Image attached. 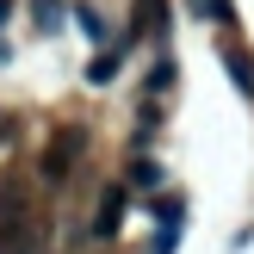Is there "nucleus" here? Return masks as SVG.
I'll return each instance as SVG.
<instances>
[{
  "instance_id": "obj_1",
  "label": "nucleus",
  "mask_w": 254,
  "mask_h": 254,
  "mask_svg": "<svg viewBox=\"0 0 254 254\" xmlns=\"http://www.w3.org/2000/svg\"><path fill=\"white\" fill-rule=\"evenodd\" d=\"M81 149H87V136L74 130V124H62V130H56V136L44 143V155H37V180H44L50 192H56V186L68 180V168L81 161Z\"/></svg>"
},
{
  "instance_id": "obj_2",
  "label": "nucleus",
  "mask_w": 254,
  "mask_h": 254,
  "mask_svg": "<svg viewBox=\"0 0 254 254\" xmlns=\"http://www.w3.org/2000/svg\"><path fill=\"white\" fill-rule=\"evenodd\" d=\"M25 12H31L37 37H62V25H68V6L62 0H25Z\"/></svg>"
},
{
  "instance_id": "obj_3",
  "label": "nucleus",
  "mask_w": 254,
  "mask_h": 254,
  "mask_svg": "<svg viewBox=\"0 0 254 254\" xmlns=\"http://www.w3.org/2000/svg\"><path fill=\"white\" fill-rule=\"evenodd\" d=\"M217 56H223V68L236 74V87H242V93L254 99V56H248L242 44H230V37H223V44H217Z\"/></svg>"
},
{
  "instance_id": "obj_4",
  "label": "nucleus",
  "mask_w": 254,
  "mask_h": 254,
  "mask_svg": "<svg viewBox=\"0 0 254 254\" xmlns=\"http://www.w3.org/2000/svg\"><path fill=\"white\" fill-rule=\"evenodd\" d=\"M161 25H168V0H136V25H130V37H161Z\"/></svg>"
},
{
  "instance_id": "obj_5",
  "label": "nucleus",
  "mask_w": 254,
  "mask_h": 254,
  "mask_svg": "<svg viewBox=\"0 0 254 254\" xmlns=\"http://www.w3.org/2000/svg\"><path fill=\"white\" fill-rule=\"evenodd\" d=\"M118 211H124V186H112V192L99 198V217H93V236H99V242L118 236Z\"/></svg>"
},
{
  "instance_id": "obj_6",
  "label": "nucleus",
  "mask_w": 254,
  "mask_h": 254,
  "mask_svg": "<svg viewBox=\"0 0 254 254\" xmlns=\"http://www.w3.org/2000/svg\"><path fill=\"white\" fill-rule=\"evenodd\" d=\"M118 62H124V50H99V56H93V68H87V81H93V87H112Z\"/></svg>"
},
{
  "instance_id": "obj_7",
  "label": "nucleus",
  "mask_w": 254,
  "mask_h": 254,
  "mask_svg": "<svg viewBox=\"0 0 254 254\" xmlns=\"http://www.w3.org/2000/svg\"><path fill=\"white\" fill-rule=\"evenodd\" d=\"M174 81H180V68H174V56H161L155 68H149V93H155V99H161V93H174Z\"/></svg>"
},
{
  "instance_id": "obj_8",
  "label": "nucleus",
  "mask_w": 254,
  "mask_h": 254,
  "mask_svg": "<svg viewBox=\"0 0 254 254\" xmlns=\"http://www.w3.org/2000/svg\"><path fill=\"white\" fill-rule=\"evenodd\" d=\"M74 25H81V37H87V44H99V37H106V19H99V6H87V0L74 6Z\"/></svg>"
},
{
  "instance_id": "obj_9",
  "label": "nucleus",
  "mask_w": 254,
  "mask_h": 254,
  "mask_svg": "<svg viewBox=\"0 0 254 254\" xmlns=\"http://www.w3.org/2000/svg\"><path fill=\"white\" fill-rule=\"evenodd\" d=\"M192 12H198V19H223V25H230V0H192Z\"/></svg>"
},
{
  "instance_id": "obj_10",
  "label": "nucleus",
  "mask_w": 254,
  "mask_h": 254,
  "mask_svg": "<svg viewBox=\"0 0 254 254\" xmlns=\"http://www.w3.org/2000/svg\"><path fill=\"white\" fill-rule=\"evenodd\" d=\"M155 186H161V168L155 161H136V192H155Z\"/></svg>"
}]
</instances>
